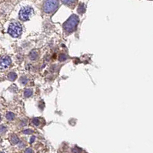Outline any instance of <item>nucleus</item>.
I'll return each mask as SVG.
<instances>
[{
	"instance_id": "12",
	"label": "nucleus",
	"mask_w": 153,
	"mask_h": 153,
	"mask_svg": "<svg viewBox=\"0 0 153 153\" xmlns=\"http://www.w3.org/2000/svg\"><path fill=\"white\" fill-rule=\"evenodd\" d=\"M32 122H33V123L35 124V126H38V125L40 124V122H39V120H38V119H34Z\"/></svg>"
},
{
	"instance_id": "6",
	"label": "nucleus",
	"mask_w": 153,
	"mask_h": 153,
	"mask_svg": "<svg viewBox=\"0 0 153 153\" xmlns=\"http://www.w3.org/2000/svg\"><path fill=\"white\" fill-rule=\"evenodd\" d=\"M64 4L68 5V6H71V5L74 4L76 0H62Z\"/></svg>"
},
{
	"instance_id": "3",
	"label": "nucleus",
	"mask_w": 153,
	"mask_h": 153,
	"mask_svg": "<svg viewBox=\"0 0 153 153\" xmlns=\"http://www.w3.org/2000/svg\"><path fill=\"white\" fill-rule=\"evenodd\" d=\"M59 6L58 0H46L43 5V9L45 12L49 13L55 11Z\"/></svg>"
},
{
	"instance_id": "15",
	"label": "nucleus",
	"mask_w": 153,
	"mask_h": 153,
	"mask_svg": "<svg viewBox=\"0 0 153 153\" xmlns=\"http://www.w3.org/2000/svg\"><path fill=\"white\" fill-rule=\"evenodd\" d=\"M0 120H1V118H0Z\"/></svg>"
},
{
	"instance_id": "7",
	"label": "nucleus",
	"mask_w": 153,
	"mask_h": 153,
	"mask_svg": "<svg viewBox=\"0 0 153 153\" xmlns=\"http://www.w3.org/2000/svg\"><path fill=\"white\" fill-rule=\"evenodd\" d=\"M16 77H17V75H16V73H10L8 75L9 79V80H11V81L15 80V79H16Z\"/></svg>"
},
{
	"instance_id": "9",
	"label": "nucleus",
	"mask_w": 153,
	"mask_h": 153,
	"mask_svg": "<svg viewBox=\"0 0 153 153\" xmlns=\"http://www.w3.org/2000/svg\"><path fill=\"white\" fill-rule=\"evenodd\" d=\"M15 117V115H14L12 112H8V113L6 114V118L8 119L9 120H12Z\"/></svg>"
},
{
	"instance_id": "8",
	"label": "nucleus",
	"mask_w": 153,
	"mask_h": 153,
	"mask_svg": "<svg viewBox=\"0 0 153 153\" xmlns=\"http://www.w3.org/2000/svg\"><path fill=\"white\" fill-rule=\"evenodd\" d=\"M11 142L12 144H17L19 142V139L16 136L13 135V136H11Z\"/></svg>"
},
{
	"instance_id": "11",
	"label": "nucleus",
	"mask_w": 153,
	"mask_h": 153,
	"mask_svg": "<svg viewBox=\"0 0 153 153\" xmlns=\"http://www.w3.org/2000/svg\"><path fill=\"white\" fill-rule=\"evenodd\" d=\"M36 55H37V54H36V52L35 51H33L30 54V57H31L32 59H35L36 58Z\"/></svg>"
},
{
	"instance_id": "14",
	"label": "nucleus",
	"mask_w": 153,
	"mask_h": 153,
	"mask_svg": "<svg viewBox=\"0 0 153 153\" xmlns=\"http://www.w3.org/2000/svg\"><path fill=\"white\" fill-rule=\"evenodd\" d=\"M0 153H5V152H0Z\"/></svg>"
},
{
	"instance_id": "5",
	"label": "nucleus",
	"mask_w": 153,
	"mask_h": 153,
	"mask_svg": "<svg viewBox=\"0 0 153 153\" xmlns=\"http://www.w3.org/2000/svg\"><path fill=\"white\" fill-rule=\"evenodd\" d=\"M12 60L9 56H2L0 58V69H6L11 65Z\"/></svg>"
},
{
	"instance_id": "4",
	"label": "nucleus",
	"mask_w": 153,
	"mask_h": 153,
	"mask_svg": "<svg viewBox=\"0 0 153 153\" xmlns=\"http://www.w3.org/2000/svg\"><path fill=\"white\" fill-rule=\"evenodd\" d=\"M33 14V9L29 7V6H26L21 9L19 12V19L22 21H26L30 19Z\"/></svg>"
},
{
	"instance_id": "2",
	"label": "nucleus",
	"mask_w": 153,
	"mask_h": 153,
	"mask_svg": "<svg viewBox=\"0 0 153 153\" xmlns=\"http://www.w3.org/2000/svg\"><path fill=\"white\" fill-rule=\"evenodd\" d=\"M79 22V19L75 16H71L69 20H67L66 22L64 24V29L67 32H72L76 28Z\"/></svg>"
},
{
	"instance_id": "1",
	"label": "nucleus",
	"mask_w": 153,
	"mask_h": 153,
	"mask_svg": "<svg viewBox=\"0 0 153 153\" xmlns=\"http://www.w3.org/2000/svg\"><path fill=\"white\" fill-rule=\"evenodd\" d=\"M22 31V28L20 23L17 22H14L10 24L9 27L8 32L11 36L14 38H18L21 35Z\"/></svg>"
},
{
	"instance_id": "13",
	"label": "nucleus",
	"mask_w": 153,
	"mask_h": 153,
	"mask_svg": "<svg viewBox=\"0 0 153 153\" xmlns=\"http://www.w3.org/2000/svg\"><path fill=\"white\" fill-rule=\"evenodd\" d=\"M25 153H34V152L31 149H27L26 150V152H25Z\"/></svg>"
},
{
	"instance_id": "10",
	"label": "nucleus",
	"mask_w": 153,
	"mask_h": 153,
	"mask_svg": "<svg viewBox=\"0 0 153 153\" xmlns=\"http://www.w3.org/2000/svg\"><path fill=\"white\" fill-rule=\"evenodd\" d=\"M32 91L31 89H26L25 91V96L26 97H29L30 96H32Z\"/></svg>"
}]
</instances>
